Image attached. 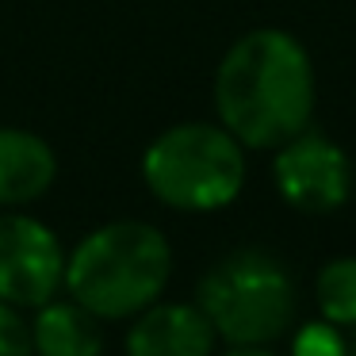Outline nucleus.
<instances>
[{
    "mask_svg": "<svg viewBox=\"0 0 356 356\" xmlns=\"http://www.w3.org/2000/svg\"><path fill=\"white\" fill-rule=\"evenodd\" d=\"M222 127L249 149H280L314 115V65L302 42L276 27L249 31L215 73Z\"/></svg>",
    "mask_w": 356,
    "mask_h": 356,
    "instance_id": "1",
    "label": "nucleus"
},
{
    "mask_svg": "<svg viewBox=\"0 0 356 356\" xmlns=\"http://www.w3.org/2000/svg\"><path fill=\"white\" fill-rule=\"evenodd\" d=\"M172 276V249L157 226L119 218L77 241L65 257V291L96 318H134L161 299Z\"/></svg>",
    "mask_w": 356,
    "mask_h": 356,
    "instance_id": "2",
    "label": "nucleus"
},
{
    "mask_svg": "<svg viewBox=\"0 0 356 356\" xmlns=\"http://www.w3.org/2000/svg\"><path fill=\"white\" fill-rule=\"evenodd\" d=\"M142 180L165 207L218 211L245 184V154L226 127L180 123L149 142Z\"/></svg>",
    "mask_w": 356,
    "mask_h": 356,
    "instance_id": "3",
    "label": "nucleus"
},
{
    "mask_svg": "<svg viewBox=\"0 0 356 356\" xmlns=\"http://www.w3.org/2000/svg\"><path fill=\"white\" fill-rule=\"evenodd\" d=\"M200 310L230 345H268L291 325L295 287L276 257L241 249L203 276Z\"/></svg>",
    "mask_w": 356,
    "mask_h": 356,
    "instance_id": "4",
    "label": "nucleus"
},
{
    "mask_svg": "<svg viewBox=\"0 0 356 356\" xmlns=\"http://www.w3.org/2000/svg\"><path fill=\"white\" fill-rule=\"evenodd\" d=\"M65 284V249L31 215H0V299L35 310Z\"/></svg>",
    "mask_w": 356,
    "mask_h": 356,
    "instance_id": "5",
    "label": "nucleus"
},
{
    "mask_svg": "<svg viewBox=\"0 0 356 356\" xmlns=\"http://www.w3.org/2000/svg\"><path fill=\"white\" fill-rule=\"evenodd\" d=\"M272 172H276L280 195L295 211H307V215L337 211L348 200V184H353L345 149L310 131L295 134L291 142L280 146Z\"/></svg>",
    "mask_w": 356,
    "mask_h": 356,
    "instance_id": "6",
    "label": "nucleus"
},
{
    "mask_svg": "<svg viewBox=\"0 0 356 356\" xmlns=\"http://www.w3.org/2000/svg\"><path fill=\"white\" fill-rule=\"evenodd\" d=\"M215 337L200 302H149L134 314L127 356H211Z\"/></svg>",
    "mask_w": 356,
    "mask_h": 356,
    "instance_id": "7",
    "label": "nucleus"
},
{
    "mask_svg": "<svg viewBox=\"0 0 356 356\" xmlns=\"http://www.w3.org/2000/svg\"><path fill=\"white\" fill-rule=\"evenodd\" d=\"M58 157L47 138L24 127H0V207H24L50 192Z\"/></svg>",
    "mask_w": 356,
    "mask_h": 356,
    "instance_id": "8",
    "label": "nucleus"
},
{
    "mask_svg": "<svg viewBox=\"0 0 356 356\" xmlns=\"http://www.w3.org/2000/svg\"><path fill=\"white\" fill-rule=\"evenodd\" d=\"M31 341L35 356H100L104 333L100 318L77 299H47L35 307L31 322Z\"/></svg>",
    "mask_w": 356,
    "mask_h": 356,
    "instance_id": "9",
    "label": "nucleus"
},
{
    "mask_svg": "<svg viewBox=\"0 0 356 356\" xmlns=\"http://www.w3.org/2000/svg\"><path fill=\"white\" fill-rule=\"evenodd\" d=\"M318 307L333 325H356V257L330 261L318 272Z\"/></svg>",
    "mask_w": 356,
    "mask_h": 356,
    "instance_id": "10",
    "label": "nucleus"
},
{
    "mask_svg": "<svg viewBox=\"0 0 356 356\" xmlns=\"http://www.w3.org/2000/svg\"><path fill=\"white\" fill-rule=\"evenodd\" d=\"M348 345L341 341L337 325L333 322H310L295 333L291 356H345Z\"/></svg>",
    "mask_w": 356,
    "mask_h": 356,
    "instance_id": "11",
    "label": "nucleus"
},
{
    "mask_svg": "<svg viewBox=\"0 0 356 356\" xmlns=\"http://www.w3.org/2000/svg\"><path fill=\"white\" fill-rule=\"evenodd\" d=\"M0 356H35L31 322L4 299H0Z\"/></svg>",
    "mask_w": 356,
    "mask_h": 356,
    "instance_id": "12",
    "label": "nucleus"
},
{
    "mask_svg": "<svg viewBox=\"0 0 356 356\" xmlns=\"http://www.w3.org/2000/svg\"><path fill=\"white\" fill-rule=\"evenodd\" d=\"M226 356H272V353H264L261 345H234Z\"/></svg>",
    "mask_w": 356,
    "mask_h": 356,
    "instance_id": "13",
    "label": "nucleus"
},
{
    "mask_svg": "<svg viewBox=\"0 0 356 356\" xmlns=\"http://www.w3.org/2000/svg\"><path fill=\"white\" fill-rule=\"evenodd\" d=\"M345 356H356V348H348V353H345Z\"/></svg>",
    "mask_w": 356,
    "mask_h": 356,
    "instance_id": "14",
    "label": "nucleus"
}]
</instances>
